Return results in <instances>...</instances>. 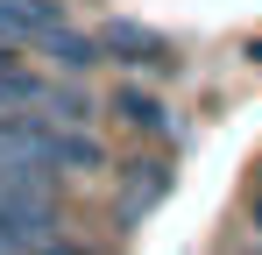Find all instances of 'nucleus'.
Instances as JSON below:
<instances>
[{
	"instance_id": "nucleus-1",
	"label": "nucleus",
	"mask_w": 262,
	"mask_h": 255,
	"mask_svg": "<svg viewBox=\"0 0 262 255\" xmlns=\"http://www.w3.org/2000/svg\"><path fill=\"white\" fill-rule=\"evenodd\" d=\"M99 42H106V57H114L121 71H177L170 36H163V29H149V22H135V14L99 22Z\"/></svg>"
},
{
	"instance_id": "nucleus-2",
	"label": "nucleus",
	"mask_w": 262,
	"mask_h": 255,
	"mask_svg": "<svg viewBox=\"0 0 262 255\" xmlns=\"http://www.w3.org/2000/svg\"><path fill=\"white\" fill-rule=\"evenodd\" d=\"M177 170L163 163V156H135V163H121V184H114V220L121 227H135V220H149V213L170 199Z\"/></svg>"
},
{
	"instance_id": "nucleus-3",
	"label": "nucleus",
	"mask_w": 262,
	"mask_h": 255,
	"mask_svg": "<svg viewBox=\"0 0 262 255\" xmlns=\"http://www.w3.org/2000/svg\"><path fill=\"white\" fill-rule=\"evenodd\" d=\"M43 163L57 177H99L106 170V142L92 128H71V121H50L43 128Z\"/></svg>"
},
{
	"instance_id": "nucleus-4",
	"label": "nucleus",
	"mask_w": 262,
	"mask_h": 255,
	"mask_svg": "<svg viewBox=\"0 0 262 255\" xmlns=\"http://www.w3.org/2000/svg\"><path fill=\"white\" fill-rule=\"evenodd\" d=\"M43 57L57 64V71H64V78H85L92 64L106 57V42H99V29L85 36V29H71V22H57V29L43 36Z\"/></svg>"
},
{
	"instance_id": "nucleus-5",
	"label": "nucleus",
	"mask_w": 262,
	"mask_h": 255,
	"mask_svg": "<svg viewBox=\"0 0 262 255\" xmlns=\"http://www.w3.org/2000/svg\"><path fill=\"white\" fill-rule=\"evenodd\" d=\"M114 114H121L128 128H142V135H163V142H177V135H184V128H177L170 114L142 92V85H121V92H114Z\"/></svg>"
},
{
	"instance_id": "nucleus-6",
	"label": "nucleus",
	"mask_w": 262,
	"mask_h": 255,
	"mask_svg": "<svg viewBox=\"0 0 262 255\" xmlns=\"http://www.w3.org/2000/svg\"><path fill=\"white\" fill-rule=\"evenodd\" d=\"M43 114H50V121H71V128H92V92L78 78L64 85V71H57V85L43 92Z\"/></svg>"
},
{
	"instance_id": "nucleus-7",
	"label": "nucleus",
	"mask_w": 262,
	"mask_h": 255,
	"mask_svg": "<svg viewBox=\"0 0 262 255\" xmlns=\"http://www.w3.org/2000/svg\"><path fill=\"white\" fill-rule=\"evenodd\" d=\"M248 227H255V241H262V177H255V192H248Z\"/></svg>"
}]
</instances>
